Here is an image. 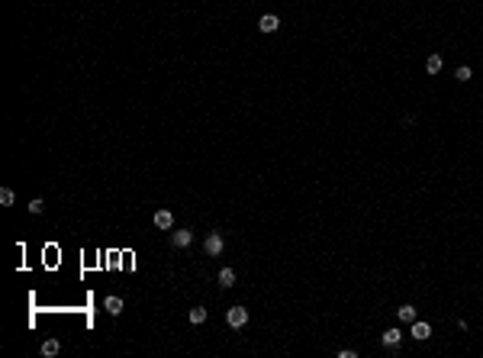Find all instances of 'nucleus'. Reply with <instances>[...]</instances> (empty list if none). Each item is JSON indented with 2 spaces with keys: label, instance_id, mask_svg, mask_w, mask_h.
Instances as JSON below:
<instances>
[{
  "label": "nucleus",
  "instance_id": "nucleus-3",
  "mask_svg": "<svg viewBox=\"0 0 483 358\" xmlns=\"http://www.w3.org/2000/svg\"><path fill=\"white\" fill-rule=\"evenodd\" d=\"M193 242V229H178V232H171V246L174 249H187Z\"/></svg>",
  "mask_w": 483,
  "mask_h": 358
},
{
  "label": "nucleus",
  "instance_id": "nucleus-14",
  "mask_svg": "<svg viewBox=\"0 0 483 358\" xmlns=\"http://www.w3.org/2000/svg\"><path fill=\"white\" fill-rule=\"evenodd\" d=\"M42 210H46V204H42L39 197H36V200H29V213H32V216H39Z\"/></svg>",
  "mask_w": 483,
  "mask_h": 358
},
{
  "label": "nucleus",
  "instance_id": "nucleus-1",
  "mask_svg": "<svg viewBox=\"0 0 483 358\" xmlns=\"http://www.w3.org/2000/svg\"><path fill=\"white\" fill-rule=\"evenodd\" d=\"M226 320H229L232 329H239V326H245V323H248V310H245V307H232L229 313H226Z\"/></svg>",
  "mask_w": 483,
  "mask_h": 358
},
{
  "label": "nucleus",
  "instance_id": "nucleus-4",
  "mask_svg": "<svg viewBox=\"0 0 483 358\" xmlns=\"http://www.w3.org/2000/svg\"><path fill=\"white\" fill-rule=\"evenodd\" d=\"M409 336L416 339V342H425V339L432 336V326H428V323H419V320H416V323H412V333H409Z\"/></svg>",
  "mask_w": 483,
  "mask_h": 358
},
{
  "label": "nucleus",
  "instance_id": "nucleus-16",
  "mask_svg": "<svg viewBox=\"0 0 483 358\" xmlns=\"http://www.w3.org/2000/svg\"><path fill=\"white\" fill-rule=\"evenodd\" d=\"M0 204H4V207H10V204H13V194H10V190H7V187L0 190Z\"/></svg>",
  "mask_w": 483,
  "mask_h": 358
},
{
  "label": "nucleus",
  "instance_id": "nucleus-6",
  "mask_svg": "<svg viewBox=\"0 0 483 358\" xmlns=\"http://www.w3.org/2000/svg\"><path fill=\"white\" fill-rule=\"evenodd\" d=\"M155 226H158V229H174L171 210H158V213H155Z\"/></svg>",
  "mask_w": 483,
  "mask_h": 358
},
{
  "label": "nucleus",
  "instance_id": "nucleus-15",
  "mask_svg": "<svg viewBox=\"0 0 483 358\" xmlns=\"http://www.w3.org/2000/svg\"><path fill=\"white\" fill-rule=\"evenodd\" d=\"M454 77H458V81H470V77H473V71H470L467 65H461V68H458V74H454Z\"/></svg>",
  "mask_w": 483,
  "mask_h": 358
},
{
  "label": "nucleus",
  "instance_id": "nucleus-11",
  "mask_svg": "<svg viewBox=\"0 0 483 358\" xmlns=\"http://www.w3.org/2000/svg\"><path fill=\"white\" fill-rule=\"evenodd\" d=\"M219 287H235V271L232 268H223V271H219Z\"/></svg>",
  "mask_w": 483,
  "mask_h": 358
},
{
  "label": "nucleus",
  "instance_id": "nucleus-12",
  "mask_svg": "<svg viewBox=\"0 0 483 358\" xmlns=\"http://www.w3.org/2000/svg\"><path fill=\"white\" fill-rule=\"evenodd\" d=\"M58 348H61V345H58V339H46V342H42V348H39V352L46 355V358H52V355H58Z\"/></svg>",
  "mask_w": 483,
  "mask_h": 358
},
{
  "label": "nucleus",
  "instance_id": "nucleus-13",
  "mask_svg": "<svg viewBox=\"0 0 483 358\" xmlns=\"http://www.w3.org/2000/svg\"><path fill=\"white\" fill-rule=\"evenodd\" d=\"M187 316H190L193 326H200V323H206V310H203V307H193V310L187 313Z\"/></svg>",
  "mask_w": 483,
  "mask_h": 358
},
{
  "label": "nucleus",
  "instance_id": "nucleus-7",
  "mask_svg": "<svg viewBox=\"0 0 483 358\" xmlns=\"http://www.w3.org/2000/svg\"><path fill=\"white\" fill-rule=\"evenodd\" d=\"M397 316H400V323H416V307H412V303H403V307L397 310Z\"/></svg>",
  "mask_w": 483,
  "mask_h": 358
},
{
  "label": "nucleus",
  "instance_id": "nucleus-10",
  "mask_svg": "<svg viewBox=\"0 0 483 358\" xmlns=\"http://www.w3.org/2000/svg\"><path fill=\"white\" fill-rule=\"evenodd\" d=\"M425 71H428V74H438V71H442V55H435V52H432V55L425 58Z\"/></svg>",
  "mask_w": 483,
  "mask_h": 358
},
{
  "label": "nucleus",
  "instance_id": "nucleus-8",
  "mask_svg": "<svg viewBox=\"0 0 483 358\" xmlns=\"http://www.w3.org/2000/svg\"><path fill=\"white\" fill-rule=\"evenodd\" d=\"M103 310H107L110 316H119V313H122V300H119V297H107V300H103Z\"/></svg>",
  "mask_w": 483,
  "mask_h": 358
},
{
  "label": "nucleus",
  "instance_id": "nucleus-9",
  "mask_svg": "<svg viewBox=\"0 0 483 358\" xmlns=\"http://www.w3.org/2000/svg\"><path fill=\"white\" fill-rule=\"evenodd\" d=\"M400 342H403V333H400V329H386V333H383V345H386V348H397Z\"/></svg>",
  "mask_w": 483,
  "mask_h": 358
},
{
  "label": "nucleus",
  "instance_id": "nucleus-2",
  "mask_svg": "<svg viewBox=\"0 0 483 358\" xmlns=\"http://www.w3.org/2000/svg\"><path fill=\"white\" fill-rule=\"evenodd\" d=\"M203 252L206 255H219V252H223V232H209L206 242H203Z\"/></svg>",
  "mask_w": 483,
  "mask_h": 358
},
{
  "label": "nucleus",
  "instance_id": "nucleus-5",
  "mask_svg": "<svg viewBox=\"0 0 483 358\" xmlns=\"http://www.w3.org/2000/svg\"><path fill=\"white\" fill-rule=\"evenodd\" d=\"M258 29H261V32H277V29H280V20H277L274 13H268V16H261V20H258Z\"/></svg>",
  "mask_w": 483,
  "mask_h": 358
}]
</instances>
